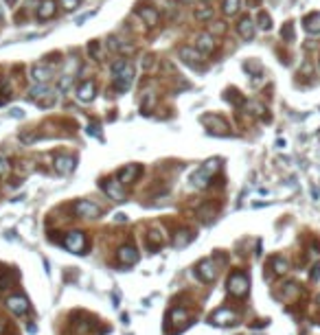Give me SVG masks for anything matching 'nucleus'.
I'll return each mask as SVG.
<instances>
[{"label": "nucleus", "instance_id": "1", "mask_svg": "<svg viewBox=\"0 0 320 335\" xmlns=\"http://www.w3.org/2000/svg\"><path fill=\"white\" fill-rule=\"evenodd\" d=\"M112 70V81H114V90L118 94L128 92L132 88V81H134V64L128 62V59H118L110 66Z\"/></svg>", "mask_w": 320, "mask_h": 335}, {"label": "nucleus", "instance_id": "2", "mask_svg": "<svg viewBox=\"0 0 320 335\" xmlns=\"http://www.w3.org/2000/svg\"><path fill=\"white\" fill-rule=\"evenodd\" d=\"M29 99L35 105H39V108H51V105H55L57 94H55V90H51L46 83H35L29 90Z\"/></svg>", "mask_w": 320, "mask_h": 335}, {"label": "nucleus", "instance_id": "3", "mask_svg": "<svg viewBox=\"0 0 320 335\" xmlns=\"http://www.w3.org/2000/svg\"><path fill=\"white\" fill-rule=\"evenodd\" d=\"M248 285H250V280H248V276H246L244 272L230 274V278H228V292L232 296H237V298L246 296V294H248Z\"/></svg>", "mask_w": 320, "mask_h": 335}, {"label": "nucleus", "instance_id": "4", "mask_svg": "<svg viewBox=\"0 0 320 335\" xmlns=\"http://www.w3.org/2000/svg\"><path fill=\"white\" fill-rule=\"evenodd\" d=\"M64 248L70 250V252L75 254H84L86 250V234L82 232V230H72V232H68L64 236Z\"/></svg>", "mask_w": 320, "mask_h": 335}, {"label": "nucleus", "instance_id": "5", "mask_svg": "<svg viewBox=\"0 0 320 335\" xmlns=\"http://www.w3.org/2000/svg\"><path fill=\"white\" fill-rule=\"evenodd\" d=\"M178 55L186 66H191V68H202V53H199L195 46H180Z\"/></svg>", "mask_w": 320, "mask_h": 335}, {"label": "nucleus", "instance_id": "6", "mask_svg": "<svg viewBox=\"0 0 320 335\" xmlns=\"http://www.w3.org/2000/svg\"><path fill=\"white\" fill-rule=\"evenodd\" d=\"M72 213H75L77 217H99L101 215V208H99L95 202L79 200L75 206H72Z\"/></svg>", "mask_w": 320, "mask_h": 335}, {"label": "nucleus", "instance_id": "7", "mask_svg": "<svg viewBox=\"0 0 320 335\" xmlns=\"http://www.w3.org/2000/svg\"><path fill=\"white\" fill-rule=\"evenodd\" d=\"M195 49L202 53V55H209V53H213L217 49V42H215V35L209 31H204V33H199V35L195 37Z\"/></svg>", "mask_w": 320, "mask_h": 335}, {"label": "nucleus", "instance_id": "8", "mask_svg": "<svg viewBox=\"0 0 320 335\" xmlns=\"http://www.w3.org/2000/svg\"><path fill=\"white\" fill-rule=\"evenodd\" d=\"M195 272H197V276H199V278H202L204 282H211V280H215L217 269H215V263H213L211 259H202V261L197 263Z\"/></svg>", "mask_w": 320, "mask_h": 335}, {"label": "nucleus", "instance_id": "9", "mask_svg": "<svg viewBox=\"0 0 320 335\" xmlns=\"http://www.w3.org/2000/svg\"><path fill=\"white\" fill-rule=\"evenodd\" d=\"M121 186H123V184L118 182V180H103V184H101V188H103L105 193H108L114 202H123V200H125Z\"/></svg>", "mask_w": 320, "mask_h": 335}, {"label": "nucleus", "instance_id": "10", "mask_svg": "<svg viewBox=\"0 0 320 335\" xmlns=\"http://www.w3.org/2000/svg\"><path fill=\"white\" fill-rule=\"evenodd\" d=\"M237 33L246 39V42H250V39L255 37V33H257V24L252 22L248 16H244L242 20H239V24H237Z\"/></svg>", "mask_w": 320, "mask_h": 335}, {"label": "nucleus", "instance_id": "11", "mask_svg": "<svg viewBox=\"0 0 320 335\" xmlns=\"http://www.w3.org/2000/svg\"><path fill=\"white\" fill-rule=\"evenodd\" d=\"M138 173H141V167H138V164H125V167L116 173V180L121 184H132L138 177Z\"/></svg>", "mask_w": 320, "mask_h": 335}, {"label": "nucleus", "instance_id": "12", "mask_svg": "<svg viewBox=\"0 0 320 335\" xmlns=\"http://www.w3.org/2000/svg\"><path fill=\"white\" fill-rule=\"evenodd\" d=\"M7 307H9L16 315H26V313H29V300L22 298V296H11V298H7Z\"/></svg>", "mask_w": 320, "mask_h": 335}, {"label": "nucleus", "instance_id": "13", "mask_svg": "<svg viewBox=\"0 0 320 335\" xmlns=\"http://www.w3.org/2000/svg\"><path fill=\"white\" fill-rule=\"evenodd\" d=\"M75 169V158L72 156H57L55 158V171L59 175H68Z\"/></svg>", "mask_w": 320, "mask_h": 335}, {"label": "nucleus", "instance_id": "14", "mask_svg": "<svg viewBox=\"0 0 320 335\" xmlns=\"http://www.w3.org/2000/svg\"><path fill=\"white\" fill-rule=\"evenodd\" d=\"M211 322L217 326H226V324H235V313L230 311V309H219L211 315Z\"/></svg>", "mask_w": 320, "mask_h": 335}, {"label": "nucleus", "instance_id": "15", "mask_svg": "<svg viewBox=\"0 0 320 335\" xmlns=\"http://www.w3.org/2000/svg\"><path fill=\"white\" fill-rule=\"evenodd\" d=\"M95 92H97L95 81H84V83L77 88V99H79L82 103H90L92 99H95Z\"/></svg>", "mask_w": 320, "mask_h": 335}, {"label": "nucleus", "instance_id": "16", "mask_svg": "<svg viewBox=\"0 0 320 335\" xmlns=\"http://www.w3.org/2000/svg\"><path fill=\"white\" fill-rule=\"evenodd\" d=\"M303 26H305V31H307L309 35H320V13L314 11V13H309V16H305Z\"/></svg>", "mask_w": 320, "mask_h": 335}, {"label": "nucleus", "instance_id": "17", "mask_svg": "<svg viewBox=\"0 0 320 335\" xmlns=\"http://www.w3.org/2000/svg\"><path fill=\"white\" fill-rule=\"evenodd\" d=\"M31 77H33V81L35 83H49L51 79H53V72L49 66H33V70H31Z\"/></svg>", "mask_w": 320, "mask_h": 335}, {"label": "nucleus", "instance_id": "18", "mask_svg": "<svg viewBox=\"0 0 320 335\" xmlns=\"http://www.w3.org/2000/svg\"><path fill=\"white\" fill-rule=\"evenodd\" d=\"M118 261L123 263V265H134V263L138 261V252L134 246H123L121 250H118Z\"/></svg>", "mask_w": 320, "mask_h": 335}, {"label": "nucleus", "instance_id": "19", "mask_svg": "<svg viewBox=\"0 0 320 335\" xmlns=\"http://www.w3.org/2000/svg\"><path fill=\"white\" fill-rule=\"evenodd\" d=\"M37 20H51L53 16H55V0H42L35 11Z\"/></svg>", "mask_w": 320, "mask_h": 335}, {"label": "nucleus", "instance_id": "20", "mask_svg": "<svg viewBox=\"0 0 320 335\" xmlns=\"http://www.w3.org/2000/svg\"><path fill=\"white\" fill-rule=\"evenodd\" d=\"M138 16L143 18V22L147 26H156L158 20H160V13L154 9V7H143V9H138Z\"/></svg>", "mask_w": 320, "mask_h": 335}, {"label": "nucleus", "instance_id": "21", "mask_svg": "<svg viewBox=\"0 0 320 335\" xmlns=\"http://www.w3.org/2000/svg\"><path fill=\"white\" fill-rule=\"evenodd\" d=\"M108 46H110V49L114 51V53H128V55H132V53H134V46H132V44H125L123 39H118L116 35H110V37H108Z\"/></svg>", "mask_w": 320, "mask_h": 335}, {"label": "nucleus", "instance_id": "22", "mask_svg": "<svg viewBox=\"0 0 320 335\" xmlns=\"http://www.w3.org/2000/svg\"><path fill=\"white\" fill-rule=\"evenodd\" d=\"M202 123L209 125L211 129L215 127V131H219V134H226V131H228V123L222 121L219 116H202Z\"/></svg>", "mask_w": 320, "mask_h": 335}, {"label": "nucleus", "instance_id": "23", "mask_svg": "<svg viewBox=\"0 0 320 335\" xmlns=\"http://www.w3.org/2000/svg\"><path fill=\"white\" fill-rule=\"evenodd\" d=\"M163 243H165L163 232H160V230H149V232H147V246H149V250H158Z\"/></svg>", "mask_w": 320, "mask_h": 335}, {"label": "nucleus", "instance_id": "24", "mask_svg": "<svg viewBox=\"0 0 320 335\" xmlns=\"http://www.w3.org/2000/svg\"><path fill=\"white\" fill-rule=\"evenodd\" d=\"M209 180H211V175H209V173H204L202 169H199L197 173H193V175H191V184H193L195 188H206V186H209Z\"/></svg>", "mask_w": 320, "mask_h": 335}, {"label": "nucleus", "instance_id": "25", "mask_svg": "<svg viewBox=\"0 0 320 335\" xmlns=\"http://www.w3.org/2000/svg\"><path fill=\"white\" fill-rule=\"evenodd\" d=\"M191 241H193V232H191V230H180L178 236H176V241H173V246H176V248H186Z\"/></svg>", "mask_w": 320, "mask_h": 335}, {"label": "nucleus", "instance_id": "26", "mask_svg": "<svg viewBox=\"0 0 320 335\" xmlns=\"http://www.w3.org/2000/svg\"><path fill=\"white\" fill-rule=\"evenodd\" d=\"M239 7H242V0H224V13L226 16H235V13L239 11Z\"/></svg>", "mask_w": 320, "mask_h": 335}, {"label": "nucleus", "instance_id": "27", "mask_svg": "<svg viewBox=\"0 0 320 335\" xmlns=\"http://www.w3.org/2000/svg\"><path fill=\"white\" fill-rule=\"evenodd\" d=\"M213 16H215L213 7H202V9H197V11H195V20H199V22H206V20H213Z\"/></svg>", "mask_w": 320, "mask_h": 335}, {"label": "nucleus", "instance_id": "28", "mask_svg": "<svg viewBox=\"0 0 320 335\" xmlns=\"http://www.w3.org/2000/svg\"><path fill=\"white\" fill-rule=\"evenodd\" d=\"M257 22H259V26H261L263 31H270L272 29V18H270V13H265V11H259Z\"/></svg>", "mask_w": 320, "mask_h": 335}, {"label": "nucleus", "instance_id": "29", "mask_svg": "<svg viewBox=\"0 0 320 335\" xmlns=\"http://www.w3.org/2000/svg\"><path fill=\"white\" fill-rule=\"evenodd\" d=\"M226 101H228V103H232V105H242V103H246V99L242 97V94H239V92L237 90H228V92H226Z\"/></svg>", "mask_w": 320, "mask_h": 335}, {"label": "nucleus", "instance_id": "30", "mask_svg": "<svg viewBox=\"0 0 320 335\" xmlns=\"http://www.w3.org/2000/svg\"><path fill=\"white\" fill-rule=\"evenodd\" d=\"M281 37L285 42H294V24L292 22H285L283 29H281Z\"/></svg>", "mask_w": 320, "mask_h": 335}, {"label": "nucleus", "instance_id": "31", "mask_svg": "<svg viewBox=\"0 0 320 335\" xmlns=\"http://www.w3.org/2000/svg\"><path fill=\"white\" fill-rule=\"evenodd\" d=\"M11 175V162L0 156V180H7Z\"/></svg>", "mask_w": 320, "mask_h": 335}, {"label": "nucleus", "instance_id": "32", "mask_svg": "<svg viewBox=\"0 0 320 335\" xmlns=\"http://www.w3.org/2000/svg\"><path fill=\"white\" fill-rule=\"evenodd\" d=\"M246 108H248L250 114H255V116H263V112H265L263 105L257 103V101H248V103H246Z\"/></svg>", "mask_w": 320, "mask_h": 335}, {"label": "nucleus", "instance_id": "33", "mask_svg": "<svg viewBox=\"0 0 320 335\" xmlns=\"http://www.w3.org/2000/svg\"><path fill=\"white\" fill-rule=\"evenodd\" d=\"M11 99V90L9 85H7V81H0V105H5L7 101Z\"/></svg>", "mask_w": 320, "mask_h": 335}, {"label": "nucleus", "instance_id": "34", "mask_svg": "<svg viewBox=\"0 0 320 335\" xmlns=\"http://www.w3.org/2000/svg\"><path fill=\"white\" fill-rule=\"evenodd\" d=\"M154 103H156L154 92H147V94H145V103H143V112H145V114H149V110L154 108Z\"/></svg>", "mask_w": 320, "mask_h": 335}, {"label": "nucleus", "instance_id": "35", "mask_svg": "<svg viewBox=\"0 0 320 335\" xmlns=\"http://www.w3.org/2000/svg\"><path fill=\"white\" fill-rule=\"evenodd\" d=\"M79 5H82V0H59V7L66 11H75Z\"/></svg>", "mask_w": 320, "mask_h": 335}, {"label": "nucleus", "instance_id": "36", "mask_svg": "<svg viewBox=\"0 0 320 335\" xmlns=\"http://www.w3.org/2000/svg\"><path fill=\"white\" fill-rule=\"evenodd\" d=\"M272 265H274V272H278V274L288 272V261L285 259H272Z\"/></svg>", "mask_w": 320, "mask_h": 335}, {"label": "nucleus", "instance_id": "37", "mask_svg": "<svg viewBox=\"0 0 320 335\" xmlns=\"http://www.w3.org/2000/svg\"><path fill=\"white\" fill-rule=\"evenodd\" d=\"M209 33H213V35H224V33H226V22H213Z\"/></svg>", "mask_w": 320, "mask_h": 335}, {"label": "nucleus", "instance_id": "38", "mask_svg": "<svg viewBox=\"0 0 320 335\" xmlns=\"http://www.w3.org/2000/svg\"><path fill=\"white\" fill-rule=\"evenodd\" d=\"M202 171H204V173H215V171H219V162L217 160H209V162H206L204 164V167H202Z\"/></svg>", "mask_w": 320, "mask_h": 335}, {"label": "nucleus", "instance_id": "39", "mask_svg": "<svg viewBox=\"0 0 320 335\" xmlns=\"http://www.w3.org/2000/svg\"><path fill=\"white\" fill-rule=\"evenodd\" d=\"M70 83H72V77H68V75H66V77H62V79H59V90H66V88H70Z\"/></svg>", "mask_w": 320, "mask_h": 335}, {"label": "nucleus", "instance_id": "40", "mask_svg": "<svg viewBox=\"0 0 320 335\" xmlns=\"http://www.w3.org/2000/svg\"><path fill=\"white\" fill-rule=\"evenodd\" d=\"M88 51L92 53V57H95V59H99V42H90Z\"/></svg>", "mask_w": 320, "mask_h": 335}, {"label": "nucleus", "instance_id": "41", "mask_svg": "<svg viewBox=\"0 0 320 335\" xmlns=\"http://www.w3.org/2000/svg\"><path fill=\"white\" fill-rule=\"evenodd\" d=\"M151 66H154V57H151V55H147V57L143 59V68H145V70H149Z\"/></svg>", "mask_w": 320, "mask_h": 335}, {"label": "nucleus", "instance_id": "42", "mask_svg": "<svg viewBox=\"0 0 320 335\" xmlns=\"http://www.w3.org/2000/svg\"><path fill=\"white\" fill-rule=\"evenodd\" d=\"M88 134L97 136V138H101V131H99V125H90V127H88Z\"/></svg>", "mask_w": 320, "mask_h": 335}, {"label": "nucleus", "instance_id": "43", "mask_svg": "<svg viewBox=\"0 0 320 335\" xmlns=\"http://www.w3.org/2000/svg\"><path fill=\"white\" fill-rule=\"evenodd\" d=\"M11 116H13V118H18V116L22 118V116H24V112H22V110H11Z\"/></svg>", "mask_w": 320, "mask_h": 335}, {"label": "nucleus", "instance_id": "44", "mask_svg": "<svg viewBox=\"0 0 320 335\" xmlns=\"http://www.w3.org/2000/svg\"><path fill=\"white\" fill-rule=\"evenodd\" d=\"M314 269H316V272H314V274H311V276H314V278H320V263H318V265H316Z\"/></svg>", "mask_w": 320, "mask_h": 335}, {"label": "nucleus", "instance_id": "45", "mask_svg": "<svg viewBox=\"0 0 320 335\" xmlns=\"http://www.w3.org/2000/svg\"><path fill=\"white\" fill-rule=\"evenodd\" d=\"M199 3H204V5H209V3H211V0H199Z\"/></svg>", "mask_w": 320, "mask_h": 335}, {"label": "nucleus", "instance_id": "46", "mask_svg": "<svg viewBox=\"0 0 320 335\" xmlns=\"http://www.w3.org/2000/svg\"><path fill=\"white\" fill-rule=\"evenodd\" d=\"M180 3H193V0H180Z\"/></svg>", "mask_w": 320, "mask_h": 335}, {"label": "nucleus", "instance_id": "47", "mask_svg": "<svg viewBox=\"0 0 320 335\" xmlns=\"http://www.w3.org/2000/svg\"><path fill=\"white\" fill-rule=\"evenodd\" d=\"M318 68H320V59H318Z\"/></svg>", "mask_w": 320, "mask_h": 335}, {"label": "nucleus", "instance_id": "48", "mask_svg": "<svg viewBox=\"0 0 320 335\" xmlns=\"http://www.w3.org/2000/svg\"><path fill=\"white\" fill-rule=\"evenodd\" d=\"M318 302H320V296H318Z\"/></svg>", "mask_w": 320, "mask_h": 335}]
</instances>
